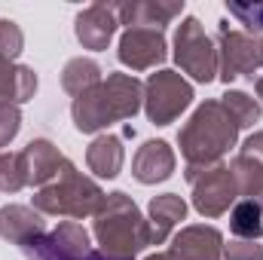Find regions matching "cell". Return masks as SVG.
<instances>
[{"label": "cell", "mask_w": 263, "mask_h": 260, "mask_svg": "<svg viewBox=\"0 0 263 260\" xmlns=\"http://www.w3.org/2000/svg\"><path fill=\"white\" fill-rule=\"evenodd\" d=\"M18 129H22V110L15 104H0V150L12 144Z\"/></svg>", "instance_id": "cell-27"}, {"label": "cell", "mask_w": 263, "mask_h": 260, "mask_svg": "<svg viewBox=\"0 0 263 260\" xmlns=\"http://www.w3.org/2000/svg\"><path fill=\"white\" fill-rule=\"evenodd\" d=\"M123 162H126V147L120 135L104 132L86 147V165L98 178H117L123 172Z\"/></svg>", "instance_id": "cell-17"}, {"label": "cell", "mask_w": 263, "mask_h": 260, "mask_svg": "<svg viewBox=\"0 0 263 260\" xmlns=\"http://www.w3.org/2000/svg\"><path fill=\"white\" fill-rule=\"evenodd\" d=\"M22 162H25L28 187L43 190L46 184H52V181L62 175L67 156L49 141V138H34V141L22 150Z\"/></svg>", "instance_id": "cell-15"}, {"label": "cell", "mask_w": 263, "mask_h": 260, "mask_svg": "<svg viewBox=\"0 0 263 260\" xmlns=\"http://www.w3.org/2000/svg\"><path fill=\"white\" fill-rule=\"evenodd\" d=\"M223 260H263V245L254 239H230L223 245Z\"/></svg>", "instance_id": "cell-26"}, {"label": "cell", "mask_w": 263, "mask_h": 260, "mask_svg": "<svg viewBox=\"0 0 263 260\" xmlns=\"http://www.w3.org/2000/svg\"><path fill=\"white\" fill-rule=\"evenodd\" d=\"M230 233L233 239H263V208L251 199H239L230 208Z\"/></svg>", "instance_id": "cell-21"}, {"label": "cell", "mask_w": 263, "mask_h": 260, "mask_svg": "<svg viewBox=\"0 0 263 260\" xmlns=\"http://www.w3.org/2000/svg\"><path fill=\"white\" fill-rule=\"evenodd\" d=\"M104 202V190L83 172H77V165L67 159L62 175L46 184L43 190L34 193V208L43 217H70V220H83V217H95L98 208Z\"/></svg>", "instance_id": "cell-4"}, {"label": "cell", "mask_w": 263, "mask_h": 260, "mask_svg": "<svg viewBox=\"0 0 263 260\" xmlns=\"http://www.w3.org/2000/svg\"><path fill=\"white\" fill-rule=\"evenodd\" d=\"M193 86L178 70H156L144 83V114L153 126L175 123L193 104Z\"/></svg>", "instance_id": "cell-6"}, {"label": "cell", "mask_w": 263, "mask_h": 260, "mask_svg": "<svg viewBox=\"0 0 263 260\" xmlns=\"http://www.w3.org/2000/svg\"><path fill=\"white\" fill-rule=\"evenodd\" d=\"M104 77H101V67L95 59H83V55H77V59H70L62 70V89H65L70 98H80V95H86L89 89H95L98 83H101Z\"/></svg>", "instance_id": "cell-20"}, {"label": "cell", "mask_w": 263, "mask_h": 260, "mask_svg": "<svg viewBox=\"0 0 263 260\" xmlns=\"http://www.w3.org/2000/svg\"><path fill=\"white\" fill-rule=\"evenodd\" d=\"M220 104L227 107V114L233 117V123L239 126V129H248V126H254V123H260V101H254L248 92H239V89H230L227 95H220Z\"/></svg>", "instance_id": "cell-22"}, {"label": "cell", "mask_w": 263, "mask_h": 260, "mask_svg": "<svg viewBox=\"0 0 263 260\" xmlns=\"http://www.w3.org/2000/svg\"><path fill=\"white\" fill-rule=\"evenodd\" d=\"M175 165H178L175 150H172L165 141L150 138V141H144V144L135 150V159H132V175H135V181H138V184L153 187V184L168 181V178L175 175Z\"/></svg>", "instance_id": "cell-14"}, {"label": "cell", "mask_w": 263, "mask_h": 260, "mask_svg": "<svg viewBox=\"0 0 263 260\" xmlns=\"http://www.w3.org/2000/svg\"><path fill=\"white\" fill-rule=\"evenodd\" d=\"M227 9H230V15H233L239 25H245V34H254V37H260L263 34V0L230 3Z\"/></svg>", "instance_id": "cell-24"}, {"label": "cell", "mask_w": 263, "mask_h": 260, "mask_svg": "<svg viewBox=\"0 0 263 260\" xmlns=\"http://www.w3.org/2000/svg\"><path fill=\"white\" fill-rule=\"evenodd\" d=\"M46 230V217L34 208V205H3L0 208V236L9 245H18L22 251L28 245H34L37 239H43Z\"/></svg>", "instance_id": "cell-13"}, {"label": "cell", "mask_w": 263, "mask_h": 260, "mask_svg": "<svg viewBox=\"0 0 263 260\" xmlns=\"http://www.w3.org/2000/svg\"><path fill=\"white\" fill-rule=\"evenodd\" d=\"M117 28H120V22H117V3H107V0H98V3L86 6L73 18V34H77L80 46L92 49V52L107 49L110 40H114V34H117Z\"/></svg>", "instance_id": "cell-10"}, {"label": "cell", "mask_w": 263, "mask_h": 260, "mask_svg": "<svg viewBox=\"0 0 263 260\" xmlns=\"http://www.w3.org/2000/svg\"><path fill=\"white\" fill-rule=\"evenodd\" d=\"M187 217V202L178 193L153 196L147 205V224H150V245H162L172 239L175 227Z\"/></svg>", "instance_id": "cell-16"}, {"label": "cell", "mask_w": 263, "mask_h": 260, "mask_svg": "<svg viewBox=\"0 0 263 260\" xmlns=\"http://www.w3.org/2000/svg\"><path fill=\"white\" fill-rule=\"evenodd\" d=\"M217 77L223 83H233L239 77H251L263 67V37L233 31L223 18L217 25Z\"/></svg>", "instance_id": "cell-7"}, {"label": "cell", "mask_w": 263, "mask_h": 260, "mask_svg": "<svg viewBox=\"0 0 263 260\" xmlns=\"http://www.w3.org/2000/svg\"><path fill=\"white\" fill-rule=\"evenodd\" d=\"M184 178L193 187V208H196L202 217H208V220L223 217L242 199L239 196V184H236V175H233V169L227 162L211 165V169L187 165L184 169Z\"/></svg>", "instance_id": "cell-5"}, {"label": "cell", "mask_w": 263, "mask_h": 260, "mask_svg": "<svg viewBox=\"0 0 263 260\" xmlns=\"http://www.w3.org/2000/svg\"><path fill=\"white\" fill-rule=\"evenodd\" d=\"M144 260H175V257H172L168 251H156V254H147Z\"/></svg>", "instance_id": "cell-30"}, {"label": "cell", "mask_w": 263, "mask_h": 260, "mask_svg": "<svg viewBox=\"0 0 263 260\" xmlns=\"http://www.w3.org/2000/svg\"><path fill=\"white\" fill-rule=\"evenodd\" d=\"M175 62L196 83L217 80V46L205 34V28L196 15L181 18V25L175 31Z\"/></svg>", "instance_id": "cell-8"}, {"label": "cell", "mask_w": 263, "mask_h": 260, "mask_svg": "<svg viewBox=\"0 0 263 260\" xmlns=\"http://www.w3.org/2000/svg\"><path fill=\"white\" fill-rule=\"evenodd\" d=\"M37 92V73L28 65H15L0 55V104H25Z\"/></svg>", "instance_id": "cell-18"}, {"label": "cell", "mask_w": 263, "mask_h": 260, "mask_svg": "<svg viewBox=\"0 0 263 260\" xmlns=\"http://www.w3.org/2000/svg\"><path fill=\"white\" fill-rule=\"evenodd\" d=\"M254 92H257V101H260V107H263V73L254 80Z\"/></svg>", "instance_id": "cell-29"}, {"label": "cell", "mask_w": 263, "mask_h": 260, "mask_svg": "<svg viewBox=\"0 0 263 260\" xmlns=\"http://www.w3.org/2000/svg\"><path fill=\"white\" fill-rule=\"evenodd\" d=\"M184 12V0H126L117 3V22L129 28H156L165 31Z\"/></svg>", "instance_id": "cell-12"}, {"label": "cell", "mask_w": 263, "mask_h": 260, "mask_svg": "<svg viewBox=\"0 0 263 260\" xmlns=\"http://www.w3.org/2000/svg\"><path fill=\"white\" fill-rule=\"evenodd\" d=\"M25 254H28V260H70V257H62V254H55V251L49 248L46 236H43V239H37L34 245H28V248H25ZM80 260H110V257H107V254H101L98 248H92L86 257H80Z\"/></svg>", "instance_id": "cell-28"}, {"label": "cell", "mask_w": 263, "mask_h": 260, "mask_svg": "<svg viewBox=\"0 0 263 260\" xmlns=\"http://www.w3.org/2000/svg\"><path fill=\"white\" fill-rule=\"evenodd\" d=\"M92 233L98 239V251L110 260H135L144 248H150V224L123 190L104 193Z\"/></svg>", "instance_id": "cell-2"}, {"label": "cell", "mask_w": 263, "mask_h": 260, "mask_svg": "<svg viewBox=\"0 0 263 260\" xmlns=\"http://www.w3.org/2000/svg\"><path fill=\"white\" fill-rule=\"evenodd\" d=\"M141 107H144V83L132 73H107V80H101L95 89L73 98L70 117L77 132L95 135L114 123L132 120Z\"/></svg>", "instance_id": "cell-1"}, {"label": "cell", "mask_w": 263, "mask_h": 260, "mask_svg": "<svg viewBox=\"0 0 263 260\" xmlns=\"http://www.w3.org/2000/svg\"><path fill=\"white\" fill-rule=\"evenodd\" d=\"M117 59L132 70H150L168 59V40L165 31L156 28H129L120 34Z\"/></svg>", "instance_id": "cell-9"}, {"label": "cell", "mask_w": 263, "mask_h": 260, "mask_svg": "<svg viewBox=\"0 0 263 260\" xmlns=\"http://www.w3.org/2000/svg\"><path fill=\"white\" fill-rule=\"evenodd\" d=\"M236 141H239V126L233 123L220 98L202 101L193 110V117L184 123V129L178 132L181 153L187 165H196V169L220 165L230 147H236Z\"/></svg>", "instance_id": "cell-3"}, {"label": "cell", "mask_w": 263, "mask_h": 260, "mask_svg": "<svg viewBox=\"0 0 263 260\" xmlns=\"http://www.w3.org/2000/svg\"><path fill=\"white\" fill-rule=\"evenodd\" d=\"M46 242H49V248H52L55 254L70 257V260H80L92 251V239H89L86 227L77 224V220H62L55 230L46 233Z\"/></svg>", "instance_id": "cell-19"}, {"label": "cell", "mask_w": 263, "mask_h": 260, "mask_svg": "<svg viewBox=\"0 0 263 260\" xmlns=\"http://www.w3.org/2000/svg\"><path fill=\"white\" fill-rule=\"evenodd\" d=\"M168 254L175 260H223V233L211 224H190L172 236Z\"/></svg>", "instance_id": "cell-11"}, {"label": "cell", "mask_w": 263, "mask_h": 260, "mask_svg": "<svg viewBox=\"0 0 263 260\" xmlns=\"http://www.w3.org/2000/svg\"><path fill=\"white\" fill-rule=\"evenodd\" d=\"M28 187V175H25V162H22V150L18 153H0V193H18Z\"/></svg>", "instance_id": "cell-23"}, {"label": "cell", "mask_w": 263, "mask_h": 260, "mask_svg": "<svg viewBox=\"0 0 263 260\" xmlns=\"http://www.w3.org/2000/svg\"><path fill=\"white\" fill-rule=\"evenodd\" d=\"M25 49V34L12 18H0V55L15 62Z\"/></svg>", "instance_id": "cell-25"}]
</instances>
